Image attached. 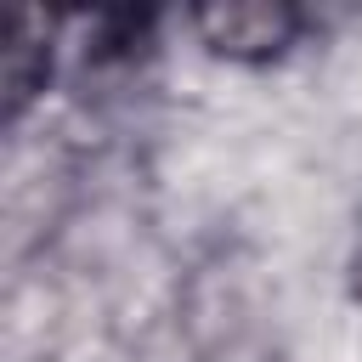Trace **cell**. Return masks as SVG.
I'll return each instance as SVG.
<instances>
[{
	"instance_id": "cell-1",
	"label": "cell",
	"mask_w": 362,
	"mask_h": 362,
	"mask_svg": "<svg viewBox=\"0 0 362 362\" xmlns=\"http://www.w3.org/2000/svg\"><path fill=\"white\" fill-rule=\"evenodd\" d=\"M187 23H192V34L204 40L209 57H221V62H243V68H260V62L288 57L294 40L305 34V11H300V6H283V0L198 6Z\"/></svg>"
},
{
	"instance_id": "cell-2",
	"label": "cell",
	"mask_w": 362,
	"mask_h": 362,
	"mask_svg": "<svg viewBox=\"0 0 362 362\" xmlns=\"http://www.w3.org/2000/svg\"><path fill=\"white\" fill-rule=\"evenodd\" d=\"M51 51H57V23L45 11H17L6 34V124H23V113L45 90Z\"/></svg>"
},
{
	"instance_id": "cell-3",
	"label": "cell",
	"mask_w": 362,
	"mask_h": 362,
	"mask_svg": "<svg viewBox=\"0 0 362 362\" xmlns=\"http://www.w3.org/2000/svg\"><path fill=\"white\" fill-rule=\"evenodd\" d=\"M345 272H351V294L362 300V226H356V243H351V266Z\"/></svg>"
}]
</instances>
